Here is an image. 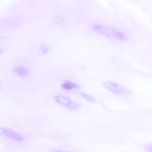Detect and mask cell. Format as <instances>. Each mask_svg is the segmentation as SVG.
<instances>
[{
    "instance_id": "6da1fadb",
    "label": "cell",
    "mask_w": 152,
    "mask_h": 152,
    "mask_svg": "<svg viewBox=\"0 0 152 152\" xmlns=\"http://www.w3.org/2000/svg\"><path fill=\"white\" fill-rule=\"evenodd\" d=\"M93 30L100 35L112 39L125 41L128 39L127 36L122 31L115 28L100 24H94L92 26Z\"/></svg>"
},
{
    "instance_id": "7a4b0ae2",
    "label": "cell",
    "mask_w": 152,
    "mask_h": 152,
    "mask_svg": "<svg viewBox=\"0 0 152 152\" xmlns=\"http://www.w3.org/2000/svg\"><path fill=\"white\" fill-rule=\"evenodd\" d=\"M54 100L56 103L69 110H76L81 107L79 103L72 102L68 97L63 95L59 94L55 96Z\"/></svg>"
},
{
    "instance_id": "3957f363",
    "label": "cell",
    "mask_w": 152,
    "mask_h": 152,
    "mask_svg": "<svg viewBox=\"0 0 152 152\" xmlns=\"http://www.w3.org/2000/svg\"><path fill=\"white\" fill-rule=\"evenodd\" d=\"M103 85L106 89L115 94H123L127 92V90L123 86L115 82L106 81Z\"/></svg>"
},
{
    "instance_id": "277c9868",
    "label": "cell",
    "mask_w": 152,
    "mask_h": 152,
    "mask_svg": "<svg viewBox=\"0 0 152 152\" xmlns=\"http://www.w3.org/2000/svg\"><path fill=\"white\" fill-rule=\"evenodd\" d=\"M0 135L5 136L17 142H22L24 140V138L21 134L7 128L0 127Z\"/></svg>"
},
{
    "instance_id": "5b68a950",
    "label": "cell",
    "mask_w": 152,
    "mask_h": 152,
    "mask_svg": "<svg viewBox=\"0 0 152 152\" xmlns=\"http://www.w3.org/2000/svg\"><path fill=\"white\" fill-rule=\"evenodd\" d=\"M13 71L18 75L21 77H26L29 74V71L27 68L23 66H18L14 68Z\"/></svg>"
},
{
    "instance_id": "8992f818",
    "label": "cell",
    "mask_w": 152,
    "mask_h": 152,
    "mask_svg": "<svg viewBox=\"0 0 152 152\" xmlns=\"http://www.w3.org/2000/svg\"><path fill=\"white\" fill-rule=\"evenodd\" d=\"M61 87L62 88L66 90H71L73 88L78 87V86H77L75 83L71 82V81H66L62 84Z\"/></svg>"
},
{
    "instance_id": "52a82bcc",
    "label": "cell",
    "mask_w": 152,
    "mask_h": 152,
    "mask_svg": "<svg viewBox=\"0 0 152 152\" xmlns=\"http://www.w3.org/2000/svg\"><path fill=\"white\" fill-rule=\"evenodd\" d=\"M80 94L81 96L84 99H86V100L90 102H94L96 101V99L95 98H94L93 96L88 94H86V93H82V92H80Z\"/></svg>"
},
{
    "instance_id": "ba28073f",
    "label": "cell",
    "mask_w": 152,
    "mask_h": 152,
    "mask_svg": "<svg viewBox=\"0 0 152 152\" xmlns=\"http://www.w3.org/2000/svg\"><path fill=\"white\" fill-rule=\"evenodd\" d=\"M52 20L53 21L57 24H62L64 22V18L60 16H54L52 17Z\"/></svg>"
},
{
    "instance_id": "9c48e42d",
    "label": "cell",
    "mask_w": 152,
    "mask_h": 152,
    "mask_svg": "<svg viewBox=\"0 0 152 152\" xmlns=\"http://www.w3.org/2000/svg\"><path fill=\"white\" fill-rule=\"evenodd\" d=\"M40 50L43 53H47L49 52V48L46 46L42 45L40 46Z\"/></svg>"
},
{
    "instance_id": "30bf717a",
    "label": "cell",
    "mask_w": 152,
    "mask_h": 152,
    "mask_svg": "<svg viewBox=\"0 0 152 152\" xmlns=\"http://www.w3.org/2000/svg\"><path fill=\"white\" fill-rule=\"evenodd\" d=\"M147 150L148 151H152V146H151V147H148V148H147Z\"/></svg>"
},
{
    "instance_id": "8fae6325",
    "label": "cell",
    "mask_w": 152,
    "mask_h": 152,
    "mask_svg": "<svg viewBox=\"0 0 152 152\" xmlns=\"http://www.w3.org/2000/svg\"><path fill=\"white\" fill-rule=\"evenodd\" d=\"M2 50L0 49V53H2Z\"/></svg>"
}]
</instances>
